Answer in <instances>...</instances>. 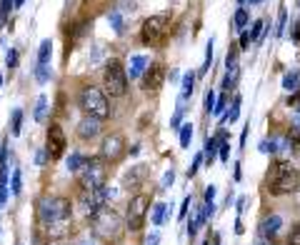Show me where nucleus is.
<instances>
[{
  "label": "nucleus",
  "mask_w": 300,
  "mask_h": 245,
  "mask_svg": "<svg viewBox=\"0 0 300 245\" xmlns=\"http://www.w3.org/2000/svg\"><path fill=\"white\" fill-rule=\"evenodd\" d=\"M20 130H23V110L15 108L13 118H10V133H13V135H20Z\"/></svg>",
  "instance_id": "nucleus-27"
},
{
  "label": "nucleus",
  "mask_w": 300,
  "mask_h": 245,
  "mask_svg": "<svg viewBox=\"0 0 300 245\" xmlns=\"http://www.w3.org/2000/svg\"><path fill=\"white\" fill-rule=\"evenodd\" d=\"M5 63H8V68L13 70L15 65H18V50H8V55H5Z\"/></svg>",
  "instance_id": "nucleus-44"
},
{
  "label": "nucleus",
  "mask_w": 300,
  "mask_h": 245,
  "mask_svg": "<svg viewBox=\"0 0 300 245\" xmlns=\"http://www.w3.org/2000/svg\"><path fill=\"white\" fill-rule=\"evenodd\" d=\"M148 210H150V195L145 193H138L130 198L128 203V215H125V228L130 233H138L143 228V223L148 218Z\"/></svg>",
  "instance_id": "nucleus-7"
},
{
  "label": "nucleus",
  "mask_w": 300,
  "mask_h": 245,
  "mask_svg": "<svg viewBox=\"0 0 300 245\" xmlns=\"http://www.w3.org/2000/svg\"><path fill=\"white\" fill-rule=\"evenodd\" d=\"M263 30H265V20H255L253 28H250V40H258Z\"/></svg>",
  "instance_id": "nucleus-34"
},
{
  "label": "nucleus",
  "mask_w": 300,
  "mask_h": 245,
  "mask_svg": "<svg viewBox=\"0 0 300 245\" xmlns=\"http://www.w3.org/2000/svg\"><path fill=\"white\" fill-rule=\"evenodd\" d=\"M103 88L110 98H123L128 93V73L120 60H110L103 70Z\"/></svg>",
  "instance_id": "nucleus-6"
},
{
  "label": "nucleus",
  "mask_w": 300,
  "mask_h": 245,
  "mask_svg": "<svg viewBox=\"0 0 300 245\" xmlns=\"http://www.w3.org/2000/svg\"><path fill=\"white\" fill-rule=\"evenodd\" d=\"M190 140H193V125L185 123V125H180V148H188Z\"/></svg>",
  "instance_id": "nucleus-28"
},
{
  "label": "nucleus",
  "mask_w": 300,
  "mask_h": 245,
  "mask_svg": "<svg viewBox=\"0 0 300 245\" xmlns=\"http://www.w3.org/2000/svg\"><path fill=\"white\" fill-rule=\"evenodd\" d=\"M240 105H243V98H240V95H235V98H233V105H230V110L225 113V123H228V125L238 120V115H240Z\"/></svg>",
  "instance_id": "nucleus-23"
},
{
  "label": "nucleus",
  "mask_w": 300,
  "mask_h": 245,
  "mask_svg": "<svg viewBox=\"0 0 300 245\" xmlns=\"http://www.w3.org/2000/svg\"><path fill=\"white\" fill-rule=\"evenodd\" d=\"M78 103L83 108L85 115L90 118H98V120H105L110 115V103L108 98H105V93L100 90V88H93V85H85L80 95H78Z\"/></svg>",
  "instance_id": "nucleus-4"
},
{
  "label": "nucleus",
  "mask_w": 300,
  "mask_h": 245,
  "mask_svg": "<svg viewBox=\"0 0 300 245\" xmlns=\"http://www.w3.org/2000/svg\"><path fill=\"white\" fill-rule=\"evenodd\" d=\"M108 23H110V28H113L118 35H123V33H125V28H128V15H125V13H120L118 8H113V10L108 13Z\"/></svg>",
  "instance_id": "nucleus-15"
},
{
  "label": "nucleus",
  "mask_w": 300,
  "mask_h": 245,
  "mask_svg": "<svg viewBox=\"0 0 300 245\" xmlns=\"http://www.w3.org/2000/svg\"><path fill=\"white\" fill-rule=\"evenodd\" d=\"M35 163H38V165H45V163H48V150H38Z\"/></svg>",
  "instance_id": "nucleus-49"
},
{
  "label": "nucleus",
  "mask_w": 300,
  "mask_h": 245,
  "mask_svg": "<svg viewBox=\"0 0 300 245\" xmlns=\"http://www.w3.org/2000/svg\"><path fill=\"white\" fill-rule=\"evenodd\" d=\"M233 80H235V73H228V75L223 78V88H225V90H230V85H233Z\"/></svg>",
  "instance_id": "nucleus-51"
},
{
  "label": "nucleus",
  "mask_w": 300,
  "mask_h": 245,
  "mask_svg": "<svg viewBox=\"0 0 300 245\" xmlns=\"http://www.w3.org/2000/svg\"><path fill=\"white\" fill-rule=\"evenodd\" d=\"M35 80L38 83H48L50 80V68L48 65H35Z\"/></svg>",
  "instance_id": "nucleus-30"
},
{
  "label": "nucleus",
  "mask_w": 300,
  "mask_h": 245,
  "mask_svg": "<svg viewBox=\"0 0 300 245\" xmlns=\"http://www.w3.org/2000/svg\"><path fill=\"white\" fill-rule=\"evenodd\" d=\"M203 163H205V160H203V153H198L195 158H193V165L188 168V178H193V175H195V173H198V168H200Z\"/></svg>",
  "instance_id": "nucleus-35"
},
{
  "label": "nucleus",
  "mask_w": 300,
  "mask_h": 245,
  "mask_svg": "<svg viewBox=\"0 0 300 245\" xmlns=\"http://www.w3.org/2000/svg\"><path fill=\"white\" fill-rule=\"evenodd\" d=\"M85 163H88V158L85 155H80V153H70V158H68V170L70 173H80L83 168H85Z\"/></svg>",
  "instance_id": "nucleus-20"
},
{
  "label": "nucleus",
  "mask_w": 300,
  "mask_h": 245,
  "mask_svg": "<svg viewBox=\"0 0 300 245\" xmlns=\"http://www.w3.org/2000/svg\"><path fill=\"white\" fill-rule=\"evenodd\" d=\"M35 120L38 123H45V118H48V98L45 95H40L38 98V103H35Z\"/></svg>",
  "instance_id": "nucleus-22"
},
{
  "label": "nucleus",
  "mask_w": 300,
  "mask_h": 245,
  "mask_svg": "<svg viewBox=\"0 0 300 245\" xmlns=\"http://www.w3.org/2000/svg\"><path fill=\"white\" fill-rule=\"evenodd\" d=\"M123 153H125V138L120 135V133H110V135L103 138V143H100L103 160H118Z\"/></svg>",
  "instance_id": "nucleus-11"
},
{
  "label": "nucleus",
  "mask_w": 300,
  "mask_h": 245,
  "mask_svg": "<svg viewBox=\"0 0 300 245\" xmlns=\"http://www.w3.org/2000/svg\"><path fill=\"white\" fill-rule=\"evenodd\" d=\"M65 133H63V128L58 125V123H50V128H48V145H45V150H48V158L50 160H58L63 153H65Z\"/></svg>",
  "instance_id": "nucleus-10"
},
{
  "label": "nucleus",
  "mask_w": 300,
  "mask_h": 245,
  "mask_svg": "<svg viewBox=\"0 0 300 245\" xmlns=\"http://www.w3.org/2000/svg\"><path fill=\"white\" fill-rule=\"evenodd\" d=\"M183 105H178V110H175V115L173 118H170V128H173V130H180V120H183Z\"/></svg>",
  "instance_id": "nucleus-37"
},
{
  "label": "nucleus",
  "mask_w": 300,
  "mask_h": 245,
  "mask_svg": "<svg viewBox=\"0 0 300 245\" xmlns=\"http://www.w3.org/2000/svg\"><path fill=\"white\" fill-rule=\"evenodd\" d=\"M203 245H210V238H208V240H205V243H203Z\"/></svg>",
  "instance_id": "nucleus-59"
},
{
  "label": "nucleus",
  "mask_w": 300,
  "mask_h": 245,
  "mask_svg": "<svg viewBox=\"0 0 300 245\" xmlns=\"http://www.w3.org/2000/svg\"><path fill=\"white\" fill-rule=\"evenodd\" d=\"M265 188L270 195H288L300 190V170L288 160H275L265 178Z\"/></svg>",
  "instance_id": "nucleus-2"
},
{
  "label": "nucleus",
  "mask_w": 300,
  "mask_h": 245,
  "mask_svg": "<svg viewBox=\"0 0 300 245\" xmlns=\"http://www.w3.org/2000/svg\"><path fill=\"white\" fill-rule=\"evenodd\" d=\"M8 183H0V205H3V203H8Z\"/></svg>",
  "instance_id": "nucleus-48"
},
{
  "label": "nucleus",
  "mask_w": 300,
  "mask_h": 245,
  "mask_svg": "<svg viewBox=\"0 0 300 245\" xmlns=\"http://www.w3.org/2000/svg\"><path fill=\"white\" fill-rule=\"evenodd\" d=\"M193 90H195V73H185L183 75V88H180V105L193 95Z\"/></svg>",
  "instance_id": "nucleus-17"
},
{
  "label": "nucleus",
  "mask_w": 300,
  "mask_h": 245,
  "mask_svg": "<svg viewBox=\"0 0 300 245\" xmlns=\"http://www.w3.org/2000/svg\"><path fill=\"white\" fill-rule=\"evenodd\" d=\"M165 83V65L160 63H153L150 68L143 73V88L145 90H160Z\"/></svg>",
  "instance_id": "nucleus-12"
},
{
  "label": "nucleus",
  "mask_w": 300,
  "mask_h": 245,
  "mask_svg": "<svg viewBox=\"0 0 300 245\" xmlns=\"http://www.w3.org/2000/svg\"><path fill=\"white\" fill-rule=\"evenodd\" d=\"M235 233H238V235L243 233V223H240V220H235Z\"/></svg>",
  "instance_id": "nucleus-54"
},
{
  "label": "nucleus",
  "mask_w": 300,
  "mask_h": 245,
  "mask_svg": "<svg viewBox=\"0 0 300 245\" xmlns=\"http://www.w3.org/2000/svg\"><path fill=\"white\" fill-rule=\"evenodd\" d=\"M105 180H108V170H105V163L100 158H88L85 168L78 173V188H80V193H90V190L105 188Z\"/></svg>",
  "instance_id": "nucleus-5"
},
{
  "label": "nucleus",
  "mask_w": 300,
  "mask_h": 245,
  "mask_svg": "<svg viewBox=\"0 0 300 245\" xmlns=\"http://www.w3.org/2000/svg\"><path fill=\"white\" fill-rule=\"evenodd\" d=\"M293 40H295L298 45H300V20H298V23L293 25Z\"/></svg>",
  "instance_id": "nucleus-52"
},
{
  "label": "nucleus",
  "mask_w": 300,
  "mask_h": 245,
  "mask_svg": "<svg viewBox=\"0 0 300 245\" xmlns=\"http://www.w3.org/2000/svg\"><path fill=\"white\" fill-rule=\"evenodd\" d=\"M175 183V170L170 168V170H165V175H163V180H160V190H170V185Z\"/></svg>",
  "instance_id": "nucleus-32"
},
{
  "label": "nucleus",
  "mask_w": 300,
  "mask_h": 245,
  "mask_svg": "<svg viewBox=\"0 0 300 245\" xmlns=\"http://www.w3.org/2000/svg\"><path fill=\"white\" fill-rule=\"evenodd\" d=\"M215 90H208L205 93V110H208V113H213V108H215Z\"/></svg>",
  "instance_id": "nucleus-42"
},
{
  "label": "nucleus",
  "mask_w": 300,
  "mask_h": 245,
  "mask_svg": "<svg viewBox=\"0 0 300 245\" xmlns=\"http://www.w3.org/2000/svg\"><path fill=\"white\" fill-rule=\"evenodd\" d=\"M188 208H190V195H185V200H183V205H180V213H178V218L183 220L185 215H188Z\"/></svg>",
  "instance_id": "nucleus-47"
},
{
  "label": "nucleus",
  "mask_w": 300,
  "mask_h": 245,
  "mask_svg": "<svg viewBox=\"0 0 300 245\" xmlns=\"http://www.w3.org/2000/svg\"><path fill=\"white\" fill-rule=\"evenodd\" d=\"M288 245H300V223L290 228V235H288Z\"/></svg>",
  "instance_id": "nucleus-38"
},
{
  "label": "nucleus",
  "mask_w": 300,
  "mask_h": 245,
  "mask_svg": "<svg viewBox=\"0 0 300 245\" xmlns=\"http://www.w3.org/2000/svg\"><path fill=\"white\" fill-rule=\"evenodd\" d=\"M10 8H15L13 0H0V20H5V18H8Z\"/></svg>",
  "instance_id": "nucleus-40"
},
{
  "label": "nucleus",
  "mask_w": 300,
  "mask_h": 245,
  "mask_svg": "<svg viewBox=\"0 0 300 245\" xmlns=\"http://www.w3.org/2000/svg\"><path fill=\"white\" fill-rule=\"evenodd\" d=\"M238 45H230L228 50V58H225V65H228V73H238Z\"/></svg>",
  "instance_id": "nucleus-26"
},
{
  "label": "nucleus",
  "mask_w": 300,
  "mask_h": 245,
  "mask_svg": "<svg viewBox=\"0 0 300 245\" xmlns=\"http://www.w3.org/2000/svg\"><path fill=\"white\" fill-rule=\"evenodd\" d=\"M248 45H250V33L248 30H243V35H240V50H248Z\"/></svg>",
  "instance_id": "nucleus-46"
},
{
  "label": "nucleus",
  "mask_w": 300,
  "mask_h": 245,
  "mask_svg": "<svg viewBox=\"0 0 300 245\" xmlns=\"http://www.w3.org/2000/svg\"><path fill=\"white\" fill-rule=\"evenodd\" d=\"M48 245H60V243H58V240H50V243H48Z\"/></svg>",
  "instance_id": "nucleus-58"
},
{
  "label": "nucleus",
  "mask_w": 300,
  "mask_h": 245,
  "mask_svg": "<svg viewBox=\"0 0 300 245\" xmlns=\"http://www.w3.org/2000/svg\"><path fill=\"white\" fill-rule=\"evenodd\" d=\"M225 108H228V98H225V95H220V98L215 100V108H213V115H223V113H225Z\"/></svg>",
  "instance_id": "nucleus-36"
},
{
  "label": "nucleus",
  "mask_w": 300,
  "mask_h": 245,
  "mask_svg": "<svg viewBox=\"0 0 300 245\" xmlns=\"http://www.w3.org/2000/svg\"><path fill=\"white\" fill-rule=\"evenodd\" d=\"M90 225H93V235H98L105 243H110V240H118L123 233V218L118 210L105 205L95 215H90Z\"/></svg>",
  "instance_id": "nucleus-3"
},
{
  "label": "nucleus",
  "mask_w": 300,
  "mask_h": 245,
  "mask_svg": "<svg viewBox=\"0 0 300 245\" xmlns=\"http://www.w3.org/2000/svg\"><path fill=\"white\" fill-rule=\"evenodd\" d=\"M285 23H288V13L283 10L280 15H278V28H275V35H283V33H285Z\"/></svg>",
  "instance_id": "nucleus-41"
},
{
  "label": "nucleus",
  "mask_w": 300,
  "mask_h": 245,
  "mask_svg": "<svg viewBox=\"0 0 300 245\" xmlns=\"http://www.w3.org/2000/svg\"><path fill=\"white\" fill-rule=\"evenodd\" d=\"M250 3H253V5H258V3H263V0H250Z\"/></svg>",
  "instance_id": "nucleus-57"
},
{
  "label": "nucleus",
  "mask_w": 300,
  "mask_h": 245,
  "mask_svg": "<svg viewBox=\"0 0 300 245\" xmlns=\"http://www.w3.org/2000/svg\"><path fill=\"white\" fill-rule=\"evenodd\" d=\"M248 20H250V18H248V10H245V8H240L238 13H235L233 23H235V28H245V25H248Z\"/></svg>",
  "instance_id": "nucleus-31"
},
{
  "label": "nucleus",
  "mask_w": 300,
  "mask_h": 245,
  "mask_svg": "<svg viewBox=\"0 0 300 245\" xmlns=\"http://www.w3.org/2000/svg\"><path fill=\"white\" fill-rule=\"evenodd\" d=\"M165 213H168V205L165 203H155L153 205V213H150V223H153V225H163Z\"/></svg>",
  "instance_id": "nucleus-24"
},
{
  "label": "nucleus",
  "mask_w": 300,
  "mask_h": 245,
  "mask_svg": "<svg viewBox=\"0 0 300 245\" xmlns=\"http://www.w3.org/2000/svg\"><path fill=\"white\" fill-rule=\"evenodd\" d=\"M10 190H13V195H20V190H23V175H20V170H13V178H10Z\"/></svg>",
  "instance_id": "nucleus-29"
},
{
  "label": "nucleus",
  "mask_w": 300,
  "mask_h": 245,
  "mask_svg": "<svg viewBox=\"0 0 300 245\" xmlns=\"http://www.w3.org/2000/svg\"><path fill=\"white\" fill-rule=\"evenodd\" d=\"M113 198L110 188H98V190H90V193H80V208L85 215H95L100 208L108 205V200Z\"/></svg>",
  "instance_id": "nucleus-9"
},
{
  "label": "nucleus",
  "mask_w": 300,
  "mask_h": 245,
  "mask_svg": "<svg viewBox=\"0 0 300 245\" xmlns=\"http://www.w3.org/2000/svg\"><path fill=\"white\" fill-rule=\"evenodd\" d=\"M245 210V198H238V213Z\"/></svg>",
  "instance_id": "nucleus-53"
},
{
  "label": "nucleus",
  "mask_w": 300,
  "mask_h": 245,
  "mask_svg": "<svg viewBox=\"0 0 300 245\" xmlns=\"http://www.w3.org/2000/svg\"><path fill=\"white\" fill-rule=\"evenodd\" d=\"M50 55H53V43L45 38L40 43V48H38V65H48L50 63Z\"/></svg>",
  "instance_id": "nucleus-19"
},
{
  "label": "nucleus",
  "mask_w": 300,
  "mask_h": 245,
  "mask_svg": "<svg viewBox=\"0 0 300 245\" xmlns=\"http://www.w3.org/2000/svg\"><path fill=\"white\" fill-rule=\"evenodd\" d=\"M75 245H95V243H93L90 233H85V235H80V238H78V243H75Z\"/></svg>",
  "instance_id": "nucleus-50"
},
{
  "label": "nucleus",
  "mask_w": 300,
  "mask_h": 245,
  "mask_svg": "<svg viewBox=\"0 0 300 245\" xmlns=\"http://www.w3.org/2000/svg\"><path fill=\"white\" fill-rule=\"evenodd\" d=\"M280 228H283V218L273 213V215H268L260 223V238H265L268 243H273L278 238V233H280Z\"/></svg>",
  "instance_id": "nucleus-14"
},
{
  "label": "nucleus",
  "mask_w": 300,
  "mask_h": 245,
  "mask_svg": "<svg viewBox=\"0 0 300 245\" xmlns=\"http://www.w3.org/2000/svg\"><path fill=\"white\" fill-rule=\"evenodd\" d=\"M238 3H245V0H238Z\"/></svg>",
  "instance_id": "nucleus-61"
},
{
  "label": "nucleus",
  "mask_w": 300,
  "mask_h": 245,
  "mask_svg": "<svg viewBox=\"0 0 300 245\" xmlns=\"http://www.w3.org/2000/svg\"><path fill=\"white\" fill-rule=\"evenodd\" d=\"M38 223L48 240L65 238L73 228V205L63 195H43L38 200Z\"/></svg>",
  "instance_id": "nucleus-1"
},
{
  "label": "nucleus",
  "mask_w": 300,
  "mask_h": 245,
  "mask_svg": "<svg viewBox=\"0 0 300 245\" xmlns=\"http://www.w3.org/2000/svg\"><path fill=\"white\" fill-rule=\"evenodd\" d=\"M168 25H170V15L168 13L150 15L143 23V28H140V40L145 43V45H153V43H158L168 33Z\"/></svg>",
  "instance_id": "nucleus-8"
},
{
  "label": "nucleus",
  "mask_w": 300,
  "mask_h": 245,
  "mask_svg": "<svg viewBox=\"0 0 300 245\" xmlns=\"http://www.w3.org/2000/svg\"><path fill=\"white\" fill-rule=\"evenodd\" d=\"M143 175H145V165L130 168V173H125V185H138L143 180Z\"/></svg>",
  "instance_id": "nucleus-21"
},
{
  "label": "nucleus",
  "mask_w": 300,
  "mask_h": 245,
  "mask_svg": "<svg viewBox=\"0 0 300 245\" xmlns=\"http://www.w3.org/2000/svg\"><path fill=\"white\" fill-rule=\"evenodd\" d=\"M255 245H270V243H268L265 238H258V243H255Z\"/></svg>",
  "instance_id": "nucleus-55"
},
{
  "label": "nucleus",
  "mask_w": 300,
  "mask_h": 245,
  "mask_svg": "<svg viewBox=\"0 0 300 245\" xmlns=\"http://www.w3.org/2000/svg\"><path fill=\"white\" fill-rule=\"evenodd\" d=\"M278 150V140H263L260 143V153L263 155H270V153H275Z\"/></svg>",
  "instance_id": "nucleus-39"
},
{
  "label": "nucleus",
  "mask_w": 300,
  "mask_h": 245,
  "mask_svg": "<svg viewBox=\"0 0 300 245\" xmlns=\"http://www.w3.org/2000/svg\"><path fill=\"white\" fill-rule=\"evenodd\" d=\"M220 140H223V138H210V140L205 143V150H203V160L208 163V168L213 165V160H215V153H218V148H220Z\"/></svg>",
  "instance_id": "nucleus-18"
},
{
  "label": "nucleus",
  "mask_w": 300,
  "mask_h": 245,
  "mask_svg": "<svg viewBox=\"0 0 300 245\" xmlns=\"http://www.w3.org/2000/svg\"><path fill=\"white\" fill-rule=\"evenodd\" d=\"M218 153H220V160H223V163H228V155H230V143H228L225 138L220 140V148H218Z\"/></svg>",
  "instance_id": "nucleus-43"
},
{
  "label": "nucleus",
  "mask_w": 300,
  "mask_h": 245,
  "mask_svg": "<svg viewBox=\"0 0 300 245\" xmlns=\"http://www.w3.org/2000/svg\"><path fill=\"white\" fill-rule=\"evenodd\" d=\"M210 63H213V38H210L208 48H205V63H203V68H200V75H205L210 70Z\"/></svg>",
  "instance_id": "nucleus-33"
},
{
  "label": "nucleus",
  "mask_w": 300,
  "mask_h": 245,
  "mask_svg": "<svg viewBox=\"0 0 300 245\" xmlns=\"http://www.w3.org/2000/svg\"><path fill=\"white\" fill-rule=\"evenodd\" d=\"M0 85H3V75H0Z\"/></svg>",
  "instance_id": "nucleus-60"
},
{
  "label": "nucleus",
  "mask_w": 300,
  "mask_h": 245,
  "mask_svg": "<svg viewBox=\"0 0 300 245\" xmlns=\"http://www.w3.org/2000/svg\"><path fill=\"white\" fill-rule=\"evenodd\" d=\"M298 83H300V73H298V70L285 73V78H283V88H285L288 93H295V90H298Z\"/></svg>",
  "instance_id": "nucleus-25"
},
{
  "label": "nucleus",
  "mask_w": 300,
  "mask_h": 245,
  "mask_svg": "<svg viewBox=\"0 0 300 245\" xmlns=\"http://www.w3.org/2000/svg\"><path fill=\"white\" fill-rule=\"evenodd\" d=\"M203 198H205V205H208V203H213V200H215V185H208Z\"/></svg>",
  "instance_id": "nucleus-45"
},
{
  "label": "nucleus",
  "mask_w": 300,
  "mask_h": 245,
  "mask_svg": "<svg viewBox=\"0 0 300 245\" xmlns=\"http://www.w3.org/2000/svg\"><path fill=\"white\" fill-rule=\"evenodd\" d=\"M100 123H103V120L85 115V118L78 123V138H80V140H93V138H98V135H100V130H103V125H100Z\"/></svg>",
  "instance_id": "nucleus-13"
},
{
  "label": "nucleus",
  "mask_w": 300,
  "mask_h": 245,
  "mask_svg": "<svg viewBox=\"0 0 300 245\" xmlns=\"http://www.w3.org/2000/svg\"><path fill=\"white\" fill-rule=\"evenodd\" d=\"M13 3H15V8H23V3H25V0H13Z\"/></svg>",
  "instance_id": "nucleus-56"
},
{
  "label": "nucleus",
  "mask_w": 300,
  "mask_h": 245,
  "mask_svg": "<svg viewBox=\"0 0 300 245\" xmlns=\"http://www.w3.org/2000/svg\"><path fill=\"white\" fill-rule=\"evenodd\" d=\"M145 70H148V58L145 55H133L130 58V68H128L130 78H140Z\"/></svg>",
  "instance_id": "nucleus-16"
}]
</instances>
